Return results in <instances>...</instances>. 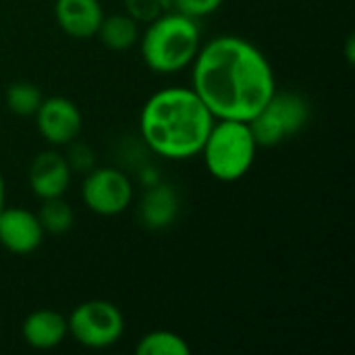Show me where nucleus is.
I'll list each match as a JSON object with an SVG mask.
<instances>
[{"label":"nucleus","instance_id":"1","mask_svg":"<svg viewBox=\"0 0 355 355\" xmlns=\"http://www.w3.org/2000/svg\"><path fill=\"white\" fill-rule=\"evenodd\" d=\"M191 89L214 119L252 121L277 92V79L256 44L216 35L200 46L191 62Z\"/></svg>","mask_w":355,"mask_h":355},{"label":"nucleus","instance_id":"2","mask_svg":"<svg viewBox=\"0 0 355 355\" xmlns=\"http://www.w3.org/2000/svg\"><path fill=\"white\" fill-rule=\"evenodd\" d=\"M214 121V114L191 87L175 85L146 100L139 112V133L156 156L189 160L200 156Z\"/></svg>","mask_w":355,"mask_h":355},{"label":"nucleus","instance_id":"3","mask_svg":"<svg viewBox=\"0 0 355 355\" xmlns=\"http://www.w3.org/2000/svg\"><path fill=\"white\" fill-rule=\"evenodd\" d=\"M137 44L152 73L173 75L191 67L202 46V33L196 19L168 10L146 25Z\"/></svg>","mask_w":355,"mask_h":355},{"label":"nucleus","instance_id":"4","mask_svg":"<svg viewBox=\"0 0 355 355\" xmlns=\"http://www.w3.org/2000/svg\"><path fill=\"white\" fill-rule=\"evenodd\" d=\"M258 144L248 121L216 119L200 152L206 171L220 183L243 179L256 162Z\"/></svg>","mask_w":355,"mask_h":355},{"label":"nucleus","instance_id":"5","mask_svg":"<svg viewBox=\"0 0 355 355\" xmlns=\"http://www.w3.org/2000/svg\"><path fill=\"white\" fill-rule=\"evenodd\" d=\"M310 121V104L302 94L275 92L262 110L248 121L258 148H272L297 135Z\"/></svg>","mask_w":355,"mask_h":355},{"label":"nucleus","instance_id":"6","mask_svg":"<svg viewBox=\"0 0 355 355\" xmlns=\"http://www.w3.org/2000/svg\"><path fill=\"white\" fill-rule=\"evenodd\" d=\"M69 335L85 349H108L125 335V316L108 300H87L73 308L67 318Z\"/></svg>","mask_w":355,"mask_h":355},{"label":"nucleus","instance_id":"7","mask_svg":"<svg viewBox=\"0 0 355 355\" xmlns=\"http://www.w3.org/2000/svg\"><path fill=\"white\" fill-rule=\"evenodd\" d=\"M81 200L98 216H119L133 202V183L121 168L94 166L81 183Z\"/></svg>","mask_w":355,"mask_h":355},{"label":"nucleus","instance_id":"8","mask_svg":"<svg viewBox=\"0 0 355 355\" xmlns=\"http://www.w3.org/2000/svg\"><path fill=\"white\" fill-rule=\"evenodd\" d=\"M35 127L40 135L52 146L60 148L79 137L83 127V116L79 106L64 96L44 98L35 110Z\"/></svg>","mask_w":355,"mask_h":355},{"label":"nucleus","instance_id":"9","mask_svg":"<svg viewBox=\"0 0 355 355\" xmlns=\"http://www.w3.org/2000/svg\"><path fill=\"white\" fill-rule=\"evenodd\" d=\"M44 229L37 214L25 208H6L0 212V245L15 256L33 254L44 241Z\"/></svg>","mask_w":355,"mask_h":355},{"label":"nucleus","instance_id":"10","mask_svg":"<svg viewBox=\"0 0 355 355\" xmlns=\"http://www.w3.org/2000/svg\"><path fill=\"white\" fill-rule=\"evenodd\" d=\"M73 171L64 154L56 150H44L33 156L29 164V187L35 198H62L71 187Z\"/></svg>","mask_w":355,"mask_h":355},{"label":"nucleus","instance_id":"11","mask_svg":"<svg viewBox=\"0 0 355 355\" xmlns=\"http://www.w3.org/2000/svg\"><path fill=\"white\" fill-rule=\"evenodd\" d=\"M58 27L73 40H89L98 33L104 19L100 0H54Z\"/></svg>","mask_w":355,"mask_h":355},{"label":"nucleus","instance_id":"12","mask_svg":"<svg viewBox=\"0 0 355 355\" xmlns=\"http://www.w3.org/2000/svg\"><path fill=\"white\" fill-rule=\"evenodd\" d=\"M21 337L31 349L48 352L58 347L69 337L67 318L56 310H33L23 318Z\"/></svg>","mask_w":355,"mask_h":355},{"label":"nucleus","instance_id":"13","mask_svg":"<svg viewBox=\"0 0 355 355\" xmlns=\"http://www.w3.org/2000/svg\"><path fill=\"white\" fill-rule=\"evenodd\" d=\"M179 214V196L168 183L156 181L146 187L139 202V218L144 227L152 231H162L177 220Z\"/></svg>","mask_w":355,"mask_h":355},{"label":"nucleus","instance_id":"14","mask_svg":"<svg viewBox=\"0 0 355 355\" xmlns=\"http://www.w3.org/2000/svg\"><path fill=\"white\" fill-rule=\"evenodd\" d=\"M96 35L108 50L125 52L139 42L141 29L139 23L131 19L127 12H114V15H104Z\"/></svg>","mask_w":355,"mask_h":355},{"label":"nucleus","instance_id":"15","mask_svg":"<svg viewBox=\"0 0 355 355\" xmlns=\"http://www.w3.org/2000/svg\"><path fill=\"white\" fill-rule=\"evenodd\" d=\"M37 220L48 235H64L73 229L75 225V212L71 204L62 198H48L42 200L40 210L35 212Z\"/></svg>","mask_w":355,"mask_h":355},{"label":"nucleus","instance_id":"16","mask_svg":"<svg viewBox=\"0 0 355 355\" xmlns=\"http://www.w3.org/2000/svg\"><path fill=\"white\" fill-rule=\"evenodd\" d=\"M135 354L137 355H189L191 354V347L189 343L173 333V331H164V329H158V331H150L146 333L139 343L135 345Z\"/></svg>","mask_w":355,"mask_h":355},{"label":"nucleus","instance_id":"17","mask_svg":"<svg viewBox=\"0 0 355 355\" xmlns=\"http://www.w3.org/2000/svg\"><path fill=\"white\" fill-rule=\"evenodd\" d=\"M6 108L17 116H33L44 96L42 89L31 81H15L4 92Z\"/></svg>","mask_w":355,"mask_h":355},{"label":"nucleus","instance_id":"18","mask_svg":"<svg viewBox=\"0 0 355 355\" xmlns=\"http://www.w3.org/2000/svg\"><path fill=\"white\" fill-rule=\"evenodd\" d=\"M123 4H125V12L131 19H135L139 25H148L160 15L173 10L171 0H123Z\"/></svg>","mask_w":355,"mask_h":355},{"label":"nucleus","instance_id":"19","mask_svg":"<svg viewBox=\"0 0 355 355\" xmlns=\"http://www.w3.org/2000/svg\"><path fill=\"white\" fill-rule=\"evenodd\" d=\"M223 2L225 0H171L173 10H177L185 17H191L196 21L214 15L223 6Z\"/></svg>","mask_w":355,"mask_h":355},{"label":"nucleus","instance_id":"20","mask_svg":"<svg viewBox=\"0 0 355 355\" xmlns=\"http://www.w3.org/2000/svg\"><path fill=\"white\" fill-rule=\"evenodd\" d=\"M67 146H69V152L64 154V158H67L73 173H87L96 166V156H94V150L89 146H85L77 139H73Z\"/></svg>","mask_w":355,"mask_h":355},{"label":"nucleus","instance_id":"21","mask_svg":"<svg viewBox=\"0 0 355 355\" xmlns=\"http://www.w3.org/2000/svg\"><path fill=\"white\" fill-rule=\"evenodd\" d=\"M4 206H6V185H4V177L0 173V212L4 210Z\"/></svg>","mask_w":355,"mask_h":355}]
</instances>
